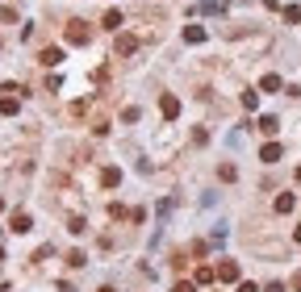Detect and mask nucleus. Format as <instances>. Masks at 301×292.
I'll return each mask as SVG.
<instances>
[{
	"label": "nucleus",
	"mask_w": 301,
	"mask_h": 292,
	"mask_svg": "<svg viewBox=\"0 0 301 292\" xmlns=\"http://www.w3.org/2000/svg\"><path fill=\"white\" fill-rule=\"evenodd\" d=\"M67 42H71V46H84V42H92V29H88L84 21H67Z\"/></svg>",
	"instance_id": "nucleus-1"
},
{
	"label": "nucleus",
	"mask_w": 301,
	"mask_h": 292,
	"mask_svg": "<svg viewBox=\"0 0 301 292\" xmlns=\"http://www.w3.org/2000/svg\"><path fill=\"white\" fill-rule=\"evenodd\" d=\"M159 113H163L167 121H176V117H180V101H176L172 92H163V96H159Z\"/></svg>",
	"instance_id": "nucleus-2"
},
{
	"label": "nucleus",
	"mask_w": 301,
	"mask_h": 292,
	"mask_svg": "<svg viewBox=\"0 0 301 292\" xmlns=\"http://www.w3.org/2000/svg\"><path fill=\"white\" fill-rule=\"evenodd\" d=\"M218 280L222 284H234L238 280V263H234V259H222V263H218Z\"/></svg>",
	"instance_id": "nucleus-3"
},
{
	"label": "nucleus",
	"mask_w": 301,
	"mask_h": 292,
	"mask_svg": "<svg viewBox=\"0 0 301 292\" xmlns=\"http://www.w3.org/2000/svg\"><path fill=\"white\" fill-rule=\"evenodd\" d=\"M9 230H13V234H29V230H34V221H29V213H13Z\"/></svg>",
	"instance_id": "nucleus-4"
},
{
	"label": "nucleus",
	"mask_w": 301,
	"mask_h": 292,
	"mask_svg": "<svg viewBox=\"0 0 301 292\" xmlns=\"http://www.w3.org/2000/svg\"><path fill=\"white\" fill-rule=\"evenodd\" d=\"M293 205H297V192H280V197L272 201V209H276V213H293Z\"/></svg>",
	"instance_id": "nucleus-5"
},
{
	"label": "nucleus",
	"mask_w": 301,
	"mask_h": 292,
	"mask_svg": "<svg viewBox=\"0 0 301 292\" xmlns=\"http://www.w3.org/2000/svg\"><path fill=\"white\" fill-rule=\"evenodd\" d=\"M280 142H268V146H259V159H264V163H280Z\"/></svg>",
	"instance_id": "nucleus-6"
},
{
	"label": "nucleus",
	"mask_w": 301,
	"mask_h": 292,
	"mask_svg": "<svg viewBox=\"0 0 301 292\" xmlns=\"http://www.w3.org/2000/svg\"><path fill=\"white\" fill-rule=\"evenodd\" d=\"M38 63H42V67H54V63H63V50H59V46H46V50L38 54Z\"/></svg>",
	"instance_id": "nucleus-7"
},
{
	"label": "nucleus",
	"mask_w": 301,
	"mask_h": 292,
	"mask_svg": "<svg viewBox=\"0 0 301 292\" xmlns=\"http://www.w3.org/2000/svg\"><path fill=\"white\" fill-rule=\"evenodd\" d=\"M134 46H138V42H134L130 34H117V42H113V50L122 54V59H126V54H134Z\"/></svg>",
	"instance_id": "nucleus-8"
},
{
	"label": "nucleus",
	"mask_w": 301,
	"mask_h": 292,
	"mask_svg": "<svg viewBox=\"0 0 301 292\" xmlns=\"http://www.w3.org/2000/svg\"><path fill=\"white\" fill-rule=\"evenodd\" d=\"M101 184L105 188H117V184H122V167H105L101 171Z\"/></svg>",
	"instance_id": "nucleus-9"
},
{
	"label": "nucleus",
	"mask_w": 301,
	"mask_h": 292,
	"mask_svg": "<svg viewBox=\"0 0 301 292\" xmlns=\"http://www.w3.org/2000/svg\"><path fill=\"white\" fill-rule=\"evenodd\" d=\"M255 129H259V134H276L280 121H276V117H259V121H255Z\"/></svg>",
	"instance_id": "nucleus-10"
},
{
	"label": "nucleus",
	"mask_w": 301,
	"mask_h": 292,
	"mask_svg": "<svg viewBox=\"0 0 301 292\" xmlns=\"http://www.w3.org/2000/svg\"><path fill=\"white\" fill-rule=\"evenodd\" d=\"M101 25H105V29H122V13H117V9H109V13L101 17Z\"/></svg>",
	"instance_id": "nucleus-11"
},
{
	"label": "nucleus",
	"mask_w": 301,
	"mask_h": 292,
	"mask_svg": "<svg viewBox=\"0 0 301 292\" xmlns=\"http://www.w3.org/2000/svg\"><path fill=\"white\" fill-rule=\"evenodd\" d=\"M184 42H205V29L201 25H184Z\"/></svg>",
	"instance_id": "nucleus-12"
},
{
	"label": "nucleus",
	"mask_w": 301,
	"mask_h": 292,
	"mask_svg": "<svg viewBox=\"0 0 301 292\" xmlns=\"http://www.w3.org/2000/svg\"><path fill=\"white\" fill-rule=\"evenodd\" d=\"M218 280V267H197V284H214Z\"/></svg>",
	"instance_id": "nucleus-13"
},
{
	"label": "nucleus",
	"mask_w": 301,
	"mask_h": 292,
	"mask_svg": "<svg viewBox=\"0 0 301 292\" xmlns=\"http://www.w3.org/2000/svg\"><path fill=\"white\" fill-rule=\"evenodd\" d=\"M259 88H264V92H280V75H264Z\"/></svg>",
	"instance_id": "nucleus-14"
},
{
	"label": "nucleus",
	"mask_w": 301,
	"mask_h": 292,
	"mask_svg": "<svg viewBox=\"0 0 301 292\" xmlns=\"http://www.w3.org/2000/svg\"><path fill=\"white\" fill-rule=\"evenodd\" d=\"M218 176H222L226 184H230V180H238V171H234V163H222V167H218Z\"/></svg>",
	"instance_id": "nucleus-15"
},
{
	"label": "nucleus",
	"mask_w": 301,
	"mask_h": 292,
	"mask_svg": "<svg viewBox=\"0 0 301 292\" xmlns=\"http://www.w3.org/2000/svg\"><path fill=\"white\" fill-rule=\"evenodd\" d=\"M285 21H289V25H301V9L289 5V9H285Z\"/></svg>",
	"instance_id": "nucleus-16"
},
{
	"label": "nucleus",
	"mask_w": 301,
	"mask_h": 292,
	"mask_svg": "<svg viewBox=\"0 0 301 292\" xmlns=\"http://www.w3.org/2000/svg\"><path fill=\"white\" fill-rule=\"evenodd\" d=\"M67 230H71V234H84V230H88V221H84V217H71V221H67Z\"/></svg>",
	"instance_id": "nucleus-17"
},
{
	"label": "nucleus",
	"mask_w": 301,
	"mask_h": 292,
	"mask_svg": "<svg viewBox=\"0 0 301 292\" xmlns=\"http://www.w3.org/2000/svg\"><path fill=\"white\" fill-rule=\"evenodd\" d=\"M67 263H71V267H84V263H88V255H84V250H71V255H67Z\"/></svg>",
	"instance_id": "nucleus-18"
},
{
	"label": "nucleus",
	"mask_w": 301,
	"mask_h": 292,
	"mask_svg": "<svg viewBox=\"0 0 301 292\" xmlns=\"http://www.w3.org/2000/svg\"><path fill=\"white\" fill-rule=\"evenodd\" d=\"M172 292H197V284H189V280H176V288Z\"/></svg>",
	"instance_id": "nucleus-19"
},
{
	"label": "nucleus",
	"mask_w": 301,
	"mask_h": 292,
	"mask_svg": "<svg viewBox=\"0 0 301 292\" xmlns=\"http://www.w3.org/2000/svg\"><path fill=\"white\" fill-rule=\"evenodd\" d=\"M238 292H259V288H255V284L247 280V284H238Z\"/></svg>",
	"instance_id": "nucleus-20"
},
{
	"label": "nucleus",
	"mask_w": 301,
	"mask_h": 292,
	"mask_svg": "<svg viewBox=\"0 0 301 292\" xmlns=\"http://www.w3.org/2000/svg\"><path fill=\"white\" fill-rule=\"evenodd\" d=\"M293 288H297V292H301V271H297V276H293Z\"/></svg>",
	"instance_id": "nucleus-21"
},
{
	"label": "nucleus",
	"mask_w": 301,
	"mask_h": 292,
	"mask_svg": "<svg viewBox=\"0 0 301 292\" xmlns=\"http://www.w3.org/2000/svg\"><path fill=\"white\" fill-rule=\"evenodd\" d=\"M293 238H297V242H301V225H297V234H293Z\"/></svg>",
	"instance_id": "nucleus-22"
},
{
	"label": "nucleus",
	"mask_w": 301,
	"mask_h": 292,
	"mask_svg": "<svg viewBox=\"0 0 301 292\" xmlns=\"http://www.w3.org/2000/svg\"><path fill=\"white\" fill-rule=\"evenodd\" d=\"M0 292H9V284H0Z\"/></svg>",
	"instance_id": "nucleus-23"
},
{
	"label": "nucleus",
	"mask_w": 301,
	"mask_h": 292,
	"mask_svg": "<svg viewBox=\"0 0 301 292\" xmlns=\"http://www.w3.org/2000/svg\"><path fill=\"white\" fill-rule=\"evenodd\" d=\"M97 292H113V288H97Z\"/></svg>",
	"instance_id": "nucleus-24"
},
{
	"label": "nucleus",
	"mask_w": 301,
	"mask_h": 292,
	"mask_svg": "<svg viewBox=\"0 0 301 292\" xmlns=\"http://www.w3.org/2000/svg\"><path fill=\"white\" fill-rule=\"evenodd\" d=\"M0 213H5V201H0Z\"/></svg>",
	"instance_id": "nucleus-25"
},
{
	"label": "nucleus",
	"mask_w": 301,
	"mask_h": 292,
	"mask_svg": "<svg viewBox=\"0 0 301 292\" xmlns=\"http://www.w3.org/2000/svg\"><path fill=\"white\" fill-rule=\"evenodd\" d=\"M297 180H301V167H297Z\"/></svg>",
	"instance_id": "nucleus-26"
},
{
	"label": "nucleus",
	"mask_w": 301,
	"mask_h": 292,
	"mask_svg": "<svg viewBox=\"0 0 301 292\" xmlns=\"http://www.w3.org/2000/svg\"><path fill=\"white\" fill-rule=\"evenodd\" d=\"M0 259H5V250H0Z\"/></svg>",
	"instance_id": "nucleus-27"
}]
</instances>
